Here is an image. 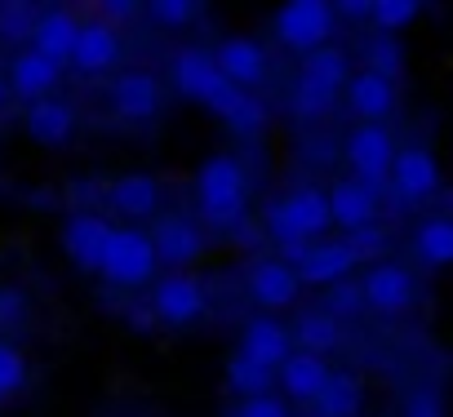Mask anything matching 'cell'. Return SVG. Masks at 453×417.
I'll use <instances>...</instances> for the list:
<instances>
[{"mask_svg": "<svg viewBox=\"0 0 453 417\" xmlns=\"http://www.w3.org/2000/svg\"><path fill=\"white\" fill-rule=\"evenodd\" d=\"M196 204L213 231H236L250 204V173L236 155H209L196 173Z\"/></svg>", "mask_w": 453, "mask_h": 417, "instance_id": "6da1fadb", "label": "cell"}, {"mask_svg": "<svg viewBox=\"0 0 453 417\" xmlns=\"http://www.w3.org/2000/svg\"><path fill=\"white\" fill-rule=\"evenodd\" d=\"M156 249H151V231L142 227H116L107 240V258L98 267V276L116 289H138L156 276Z\"/></svg>", "mask_w": 453, "mask_h": 417, "instance_id": "7a4b0ae2", "label": "cell"}, {"mask_svg": "<svg viewBox=\"0 0 453 417\" xmlns=\"http://www.w3.org/2000/svg\"><path fill=\"white\" fill-rule=\"evenodd\" d=\"M334 14L338 10L325 5V0H289L276 14V41L307 58V54L325 49V41L334 36Z\"/></svg>", "mask_w": 453, "mask_h": 417, "instance_id": "3957f363", "label": "cell"}, {"mask_svg": "<svg viewBox=\"0 0 453 417\" xmlns=\"http://www.w3.org/2000/svg\"><path fill=\"white\" fill-rule=\"evenodd\" d=\"M347 164L356 169V182H365L369 191H382L391 182V164H395V142L382 125H356L347 133Z\"/></svg>", "mask_w": 453, "mask_h": 417, "instance_id": "277c9868", "label": "cell"}, {"mask_svg": "<svg viewBox=\"0 0 453 417\" xmlns=\"http://www.w3.org/2000/svg\"><path fill=\"white\" fill-rule=\"evenodd\" d=\"M151 315L165 329H187L204 315V289L187 271H169L151 284Z\"/></svg>", "mask_w": 453, "mask_h": 417, "instance_id": "5b68a950", "label": "cell"}, {"mask_svg": "<svg viewBox=\"0 0 453 417\" xmlns=\"http://www.w3.org/2000/svg\"><path fill=\"white\" fill-rule=\"evenodd\" d=\"M173 85H178V94H187V98H196V102H204L209 111L232 94L236 85H226L222 80V72H218V63H213V54H204V49H182L178 58H173Z\"/></svg>", "mask_w": 453, "mask_h": 417, "instance_id": "8992f818", "label": "cell"}, {"mask_svg": "<svg viewBox=\"0 0 453 417\" xmlns=\"http://www.w3.org/2000/svg\"><path fill=\"white\" fill-rule=\"evenodd\" d=\"M213 63H218V72H222L226 85H236V89H245V94H254V89L267 80V49H263L258 41H250V36L222 41V45L213 49Z\"/></svg>", "mask_w": 453, "mask_h": 417, "instance_id": "52a82bcc", "label": "cell"}, {"mask_svg": "<svg viewBox=\"0 0 453 417\" xmlns=\"http://www.w3.org/2000/svg\"><path fill=\"white\" fill-rule=\"evenodd\" d=\"M111 223L103 218V214H72L67 223H63V249H67V258L76 262V267H85V271H98L103 267V258H107V240H111Z\"/></svg>", "mask_w": 453, "mask_h": 417, "instance_id": "ba28073f", "label": "cell"}, {"mask_svg": "<svg viewBox=\"0 0 453 417\" xmlns=\"http://www.w3.org/2000/svg\"><path fill=\"white\" fill-rule=\"evenodd\" d=\"M151 249H156V262H165L169 271H187L200 254H204V231L191 223V218H160L151 227Z\"/></svg>", "mask_w": 453, "mask_h": 417, "instance_id": "9c48e42d", "label": "cell"}, {"mask_svg": "<svg viewBox=\"0 0 453 417\" xmlns=\"http://www.w3.org/2000/svg\"><path fill=\"white\" fill-rule=\"evenodd\" d=\"M360 298H365V307H373L382 315H400L413 302V276L395 262H373L360 276Z\"/></svg>", "mask_w": 453, "mask_h": 417, "instance_id": "30bf717a", "label": "cell"}, {"mask_svg": "<svg viewBox=\"0 0 453 417\" xmlns=\"http://www.w3.org/2000/svg\"><path fill=\"white\" fill-rule=\"evenodd\" d=\"M400 200H426V195H435L440 191V164H435V155L431 151H422V147H404V151H395V164H391V182H387Z\"/></svg>", "mask_w": 453, "mask_h": 417, "instance_id": "8fae6325", "label": "cell"}, {"mask_svg": "<svg viewBox=\"0 0 453 417\" xmlns=\"http://www.w3.org/2000/svg\"><path fill=\"white\" fill-rule=\"evenodd\" d=\"M120 63V36L111 23L94 19V23H81V36H76V49H72V67L81 76H103Z\"/></svg>", "mask_w": 453, "mask_h": 417, "instance_id": "7c38bea8", "label": "cell"}, {"mask_svg": "<svg viewBox=\"0 0 453 417\" xmlns=\"http://www.w3.org/2000/svg\"><path fill=\"white\" fill-rule=\"evenodd\" d=\"M325 195H329V218H334L342 231H365V227H373V218H378V191H369L365 182L342 178V182H334Z\"/></svg>", "mask_w": 453, "mask_h": 417, "instance_id": "4fadbf2b", "label": "cell"}, {"mask_svg": "<svg viewBox=\"0 0 453 417\" xmlns=\"http://www.w3.org/2000/svg\"><path fill=\"white\" fill-rule=\"evenodd\" d=\"M103 200L111 204V214L129 218V227H134L142 218H156V208H160V182L151 173H125V178H116L107 186Z\"/></svg>", "mask_w": 453, "mask_h": 417, "instance_id": "5bb4252c", "label": "cell"}, {"mask_svg": "<svg viewBox=\"0 0 453 417\" xmlns=\"http://www.w3.org/2000/svg\"><path fill=\"white\" fill-rule=\"evenodd\" d=\"M160 85H156V76H147V72H125V76H116V85H111V107H116V116L120 120H134V125H147V120H156L160 116Z\"/></svg>", "mask_w": 453, "mask_h": 417, "instance_id": "9a60e30c", "label": "cell"}, {"mask_svg": "<svg viewBox=\"0 0 453 417\" xmlns=\"http://www.w3.org/2000/svg\"><path fill=\"white\" fill-rule=\"evenodd\" d=\"M351 267H356V254H351L347 240H320L298 262V280L316 284V289H334V284H342L351 276Z\"/></svg>", "mask_w": 453, "mask_h": 417, "instance_id": "2e32d148", "label": "cell"}, {"mask_svg": "<svg viewBox=\"0 0 453 417\" xmlns=\"http://www.w3.org/2000/svg\"><path fill=\"white\" fill-rule=\"evenodd\" d=\"M298 289H303L298 271H294L289 262H280V258H263V262H254V271H250V298H254L258 307H267V311L289 307V302L298 298Z\"/></svg>", "mask_w": 453, "mask_h": 417, "instance_id": "e0dca14e", "label": "cell"}, {"mask_svg": "<svg viewBox=\"0 0 453 417\" xmlns=\"http://www.w3.org/2000/svg\"><path fill=\"white\" fill-rule=\"evenodd\" d=\"M241 355H250V360H258L267 368H280L294 355V333L280 320H272V315H254L245 324V333H241Z\"/></svg>", "mask_w": 453, "mask_h": 417, "instance_id": "ac0fdd59", "label": "cell"}, {"mask_svg": "<svg viewBox=\"0 0 453 417\" xmlns=\"http://www.w3.org/2000/svg\"><path fill=\"white\" fill-rule=\"evenodd\" d=\"M276 382L285 386V399L294 404H316L325 382H329V364L320 355H307V351H294L280 368H276Z\"/></svg>", "mask_w": 453, "mask_h": 417, "instance_id": "d6986e66", "label": "cell"}, {"mask_svg": "<svg viewBox=\"0 0 453 417\" xmlns=\"http://www.w3.org/2000/svg\"><path fill=\"white\" fill-rule=\"evenodd\" d=\"M58 80H63V67L50 63V58H41L36 49H23V54L10 63V89H14L19 98H27V107L41 102V98H50Z\"/></svg>", "mask_w": 453, "mask_h": 417, "instance_id": "ffe728a7", "label": "cell"}, {"mask_svg": "<svg viewBox=\"0 0 453 417\" xmlns=\"http://www.w3.org/2000/svg\"><path fill=\"white\" fill-rule=\"evenodd\" d=\"M342 94H347V107H351L365 125H378L382 116L395 111V80H382V76H373V72H356Z\"/></svg>", "mask_w": 453, "mask_h": 417, "instance_id": "44dd1931", "label": "cell"}, {"mask_svg": "<svg viewBox=\"0 0 453 417\" xmlns=\"http://www.w3.org/2000/svg\"><path fill=\"white\" fill-rule=\"evenodd\" d=\"M76 36H81V23H76L72 14L54 10V14L36 19V27H32V45H27V49H36L41 58H50V63L63 67V63L72 58V49H76Z\"/></svg>", "mask_w": 453, "mask_h": 417, "instance_id": "7402d4cb", "label": "cell"}, {"mask_svg": "<svg viewBox=\"0 0 453 417\" xmlns=\"http://www.w3.org/2000/svg\"><path fill=\"white\" fill-rule=\"evenodd\" d=\"M298 80L311 85V89H320V94H329V98H338V94L347 89V80H351V63H347L342 49H329V45H325V49H316V54L303 58Z\"/></svg>", "mask_w": 453, "mask_h": 417, "instance_id": "603a6c76", "label": "cell"}, {"mask_svg": "<svg viewBox=\"0 0 453 417\" xmlns=\"http://www.w3.org/2000/svg\"><path fill=\"white\" fill-rule=\"evenodd\" d=\"M76 129V111L63 102V98H41L27 107V133L45 147H63Z\"/></svg>", "mask_w": 453, "mask_h": 417, "instance_id": "cb8c5ba5", "label": "cell"}, {"mask_svg": "<svg viewBox=\"0 0 453 417\" xmlns=\"http://www.w3.org/2000/svg\"><path fill=\"white\" fill-rule=\"evenodd\" d=\"M213 116L232 129V133H241V138H254L263 125H267V102L258 98V94H245V89H232L218 107H213Z\"/></svg>", "mask_w": 453, "mask_h": 417, "instance_id": "d4e9b609", "label": "cell"}, {"mask_svg": "<svg viewBox=\"0 0 453 417\" xmlns=\"http://www.w3.org/2000/svg\"><path fill=\"white\" fill-rule=\"evenodd\" d=\"M365 404V386L356 373H329L320 399H316V413L320 417H356Z\"/></svg>", "mask_w": 453, "mask_h": 417, "instance_id": "484cf974", "label": "cell"}, {"mask_svg": "<svg viewBox=\"0 0 453 417\" xmlns=\"http://www.w3.org/2000/svg\"><path fill=\"white\" fill-rule=\"evenodd\" d=\"M226 386H232L241 399H258V395H272V386H276V368H267V364H258V360H250V355H232L226 360Z\"/></svg>", "mask_w": 453, "mask_h": 417, "instance_id": "4316f807", "label": "cell"}, {"mask_svg": "<svg viewBox=\"0 0 453 417\" xmlns=\"http://www.w3.org/2000/svg\"><path fill=\"white\" fill-rule=\"evenodd\" d=\"M289 333H294V342H298L307 355H320V360H325V351L338 346L342 324H338L329 311H307V315H298V324H294Z\"/></svg>", "mask_w": 453, "mask_h": 417, "instance_id": "83f0119b", "label": "cell"}, {"mask_svg": "<svg viewBox=\"0 0 453 417\" xmlns=\"http://www.w3.org/2000/svg\"><path fill=\"white\" fill-rule=\"evenodd\" d=\"M413 254L426 267H453V218H431L413 231Z\"/></svg>", "mask_w": 453, "mask_h": 417, "instance_id": "f1b7e54d", "label": "cell"}, {"mask_svg": "<svg viewBox=\"0 0 453 417\" xmlns=\"http://www.w3.org/2000/svg\"><path fill=\"white\" fill-rule=\"evenodd\" d=\"M400 67H404L400 41H395V36H373L369 49H365V72H373V76H382V80H395Z\"/></svg>", "mask_w": 453, "mask_h": 417, "instance_id": "f546056e", "label": "cell"}, {"mask_svg": "<svg viewBox=\"0 0 453 417\" xmlns=\"http://www.w3.org/2000/svg\"><path fill=\"white\" fill-rule=\"evenodd\" d=\"M369 19H373L378 36H395L400 27H409L418 19V5H413V0H373Z\"/></svg>", "mask_w": 453, "mask_h": 417, "instance_id": "4dcf8cb0", "label": "cell"}, {"mask_svg": "<svg viewBox=\"0 0 453 417\" xmlns=\"http://www.w3.org/2000/svg\"><path fill=\"white\" fill-rule=\"evenodd\" d=\"M23 382H27V360H23V351L10 346V342H0V399L19 395Z\"/></svg>", "mask_w": 453, "mask_h": 417, "instance_id": "1f68e13d", "label": "cell"}, {"mask_svg": "<svg viewBox=\"0 0 453 417\" xmlns=\"http://www.w3.org/2000/svg\"><path fill=\"white\" fill-rule=\"evenodd\" d=\"M289 107H294V116H298V120H320V116L334 107V98H329V94H320V89H311V85H303V80H294Z\"/></svg>", "mask_w": 453, "mask_h": 417, "instance_id": "d6a6232c", "label": "cell"}, {"mask_svg": "<svg viewBox=\"0 0 453 417\" xmlns=\"http://www.w3.org/2000/svg\"><path fill=\"white\" fill-rule=\"evenodd\" d=\"M365 307V298H360V284L356 280H342V284H334L329 289V298H325V311L334 315V320H342V315H356Z\"/></svg>", "mask_w": 453, "mask_h": 417, "instance_id": "836d02e7", "label": "cell"}, {"mask_svg": "<svg viewBox=\"0 0 453 417\" xmlns=\"http://www.w3.org/2000/svg\"><path fill=\"white\" fill-rule=\"evenodd\" d=\"M232 417H289V404L280 395H258V399H241Z\"/></svg>", "mask_w": 453, "mask_h": 417, "instance_id": "e575fe53", "label": "cell"}, {"mask_svg": "<svg viewBox=\"0 0 453 417\" xmlns=\"http://www.w3.org/2000/svg\"><path fill=\"white\" fill-rule=\"evenodd\" d=\"M191 14H196L191 0H156V5H151V19L165 23V27H187Z\"/></svg>", "mask_w": 453, "mask_h": 417, "instance_id": "d590c367", "label": "cell"}, {"mask_svg": "<svg viewBox=\"0 0 453 417\" xmlns=\"http://www.w3.org/2000/svg\"><path fill=\"white\" fill-rule=\"evenodd\" d=\"M347 245H351L356 262H360V258H378V254L387 249V231H382V227H365V231H351Z\"/></svg>", "mask_w": 453, "mask_h": 417, "instance_id": "8d00e7d4", "label": "cell"}, {"mask_svg": "<svg viewBox=\"0 0 453 417\" xmlns=\"http://www.w3.org/2000/svg\"><path fill=\"white\" fill-rule=\"evenodd\" d=\"M404 417H444V404H440V395L435 390H413L409 395V404H404Z\"/></svg>", "mask_w": 453, "mask_h": 417, "instance_id": "74e56055", "label": "cell"}, {"mask_svg": "<svg viewBox=\"0 0 453 417\" xmlns=\"http://www.w3.org/2000/svg\"><path fill=\"white\" fill-rule=\"evenodd\" d=\"M32 27H36V19L32 23H23V14H5V19H0V36H10V41H19V36H27L32 41Z\"/></svg>", "mask_w": 453, "mask_h": 417, "instance_id": "f35d334b", "label": "cell"}, {"mask_svg": "<svg viewBox=\"0 0 453 417\" xmlns=\"http://www.w3.org/2000/svg\"><path fill=\"white\" fill-rule=\"evenodd\" d=\"M0 320H5V324L23 320V298L19 293H0Z\"/></svg>", "mask_w": 453, "mask_h": 417, "instance_id": "ab89813d", "label": "cell"}, {"mask_svg": "<svg viewBox=\"0 0 453 417\" xmlns=\"http://www.w3.org/2000/svg\"><path fill=\"white\" fill-rule=\"evenodd\" d=\"M129 324H134L138 333H151V329H156V315H151V302H147V307H129Z\"/></svg>", "mask_w": 453, "mask_h": 417, "instance_id": "60d3db41", "label": "cell"}, {"mask_svg": "<svg viewBox=\"0 0 453 417\" xmlns=\"http://www.w3.org/2000/svg\"><path fill=\"white\" fill-rule=\"evenodd\" d=\"M5 98H10V85H5V80H0V107H5Z\"/></svg>", "mask_w": 453, "mask_h": 417, "instance_id": "b9f144b4", "label": "cell"}, {"mask_svg": "<svg viewBox=\"0 0 453 417\" xmlns=\"http://www.w3.org/2000/svg\"><path fill=\"white\" fill-rule=\"evenodd\" d=\"M311 417H320V413H311Z\"/></svg>", "mask_w": 453, "mask_h": 417, "instance_id": "7bdbcfd3", "label": "cell"}]
</instances>
